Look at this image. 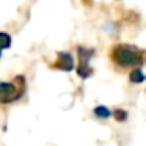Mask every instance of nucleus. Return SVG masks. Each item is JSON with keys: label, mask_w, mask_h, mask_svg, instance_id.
Instances as JSON below:
<instances>
[{"label": "nucleus", "mask_w": 146, "mask_h": 146, "mask_svg": "<svg viewBox=\"0 0 146 146\" xmlns=\"http://www.w3.org/2000/svg\"><path fill=\"white\" fill-rule=\"evenodd\" d=\"M94 115L98 118H108L111 115V111L108 110L107 107H104V105H101V107H96L94 108Z\"/></svg>", "instance_id": "nucleus-5"}, {"label": "nucleus", "mask_w": 146, "mask_h": 146, "mask_svg": "<svg viewBox=\"0 0 146 146\" xmlns=\"http://www.w3.org/2000/svg\"><path fill=\"white\" fill-rule=\"evenodd\" d=\"M113 116L116 118L118 121H124V119L127 118V115H126V111H123V110H116V111L113 113Z\"/></svg>", "instance_id": "nucleus-7"}, {"label": "nucleus", "mask_w": 146, "mask_h": 146, "mask_svg": "<svg viewBox=\"0 0 146 146\" xmlns=\"http://www.w3.org/2000/svg\"><path fill=\"white\" fill-rule=\"evenodd\" d=\"M0 55H2V52H0Z\"/></svg>", "instance_id": "nucleus-8"}, {"label": "nucleus", "mask_w": 146, "mask_h": 146, "mask_svg": "<svg viewBox=\"0 0 146 146\" xmlns=\"http://www.w3.org/2000/svg\"><path fill=\"white\" fill-rule=\"evenodd\" d=\"M16 86H14V83H0V101L2 102H11L14 101L16 98H19L21 93L16 91Z\"/></svg>", "instance_id": "nucleus-2"}, {"label": "nucleus", "mask_w": 146, "mask_h": 146, "mask_svg": "<svg viewBox=\"0 0 146 146\" xmlns=\"http://www.w3.org/2000/svg\"><path fill=\"white\" fill-rule=\"evenodd\" d=\"M10 46H11L10 35H7V33H0V52L3 50V49L10 47Z\"/></svg>", "instance_id": "nucleus-4"}, {"label": "nucleus", "mask_w": 146, "mask_h": 146, "mask_svg": "<svg viewBox=\"0 0 146 146\" xmlns=\"http://www.w3.org/2000/svg\"><path fill=\"white\" fill-rule=\"evenodd\" d=\"M57 66L63 71H71L74 68V58L71 57V54L63 52V54H58V60H57Z\"/></svg>", "instance_id": "nucleus-3"}, {"label": "nucleus", "mask_w": 146, "mask_h": 146, "mask_svg": "<svg viewBox=\"0 0 146 146\" xmlns=\"http://www.w3.org/2000/svg\"><path fill=\"white\" fill-rule=\"evenodd\" d=\"M130 80H132L133 83H141L143 80H145V76H143V72L140 69H133L132 72H130Z\"/></svg>", "instance_id": "nucleus-6"}, {"label": "nucleus", "mask_w": 146, "mask_h": 146, "mask_svg": "<svg viewBox=\"0 0 146 146\" xmlns=\"http://www.w3.org/2000/svg\"><path fill=\"white\" fill-rule=\"evenodd\" d=\"M113 58L121 66H135L141 63V55L135 49L126 47V46H118L113 52Z\"/></svg>", "instance_id": "nucleus-1"}]
</instances>
